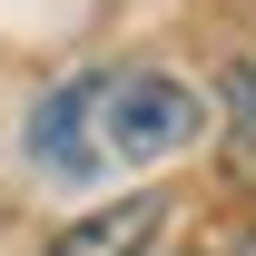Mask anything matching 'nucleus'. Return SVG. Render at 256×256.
Wrapping results in <instances>:
<instances>
[{"mask_svg": "<svg viewBox=\"0 0 256 256\" xmlns=\"http://www.w3.org/2000/svg\"><path fill=\"white\" fill-rule=\"evenodd\" d=\"M207 98L168 69H79L30 108V168L40 178H98V168H158L197 148Z\"/></svg>", "mask_w": 256, "mask_h": 256, "instance_id": "obj_1", "label": "nucleus"}, {"mask_svg": "<svg viewBox=\"0 0 256 256\" xmlns=\"http://www.w3.org/2000/svg\"><path fill=\"white\" fill-rule=\"evenodd\" d=\"M226 256H256V236H236V246H226Z\"/></svg>", "mask_w": 256, "mask_h": 256, "instance_id": "obj_4", "label": "nucleus"}, {"mask_svg": "<svg viewBox=\"0 0 256 256\" xmlns=\"http://www.w3.org/2000/svg\"><path fill=\"white\" fill-rule=\"evenodd\" d=\"M158 226H168V188H128L108 207H89V217H69L40 256H148Z\"/></svg>", "mask_w": 256, "mask_h": 256, "instance_id": "obj_2", "label": "nucleus"}, {"mask_svg": "<svg viewBox=\"0 0 256 256\" xmlns=\"http://www.w3.org/2000/svg\"><path fill=\"white\" fill-rule=\"evenodd\" d=\"M217 128H226V168L256 178V60H226V79H217Z\"/></svg>", "mask_w": 256, "mask_h": 256, "instance_id": "obj_3", "label": "nucleus"}]
</instances>
